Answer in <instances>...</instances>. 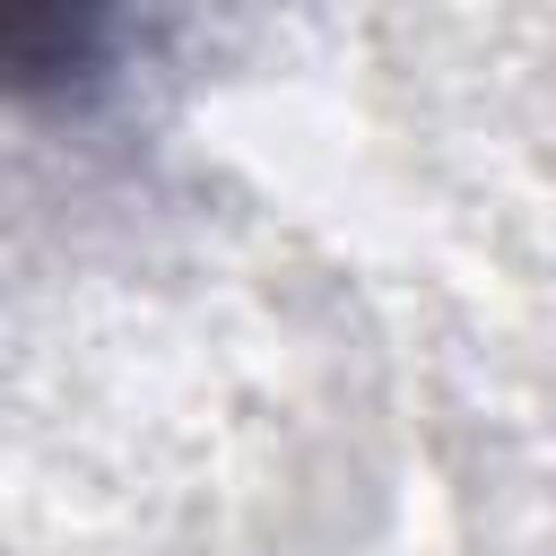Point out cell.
Listing matches in <instances>:
<instances>
[{
	"instance_id": "1",
	"label": "cell",
	"mask_w": 556,
	"mask_h": 556,
	"mask_svg": "<svg viewBox=\"0 0 556 556\" xmlns=\"http://www.w3.org/2000/svg\"><path fill=\"white\" fill-rule=\"evenodd\" d=\"M122 0H9V70L26 96H78L104 78Z\"/></svg>"
}]
</instances>
